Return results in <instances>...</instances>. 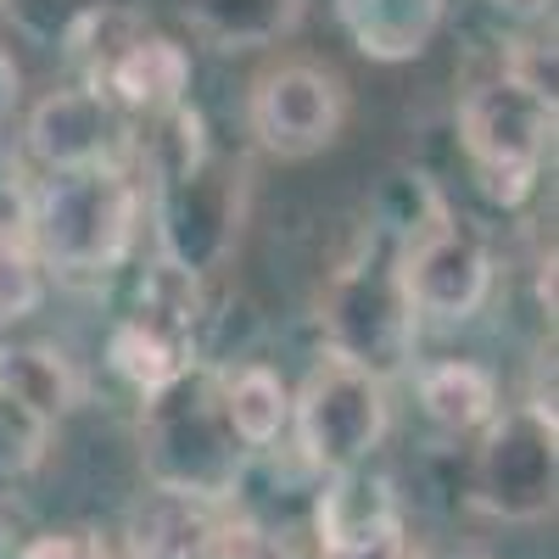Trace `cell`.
I'll return each instance as SVG.
<instances>
[{"label":"cell","mask_w":559,"mask_h":559,"mask_svg":"<svg viewBox=\"0 0 559 559\" xmlns=\"http://www.w3.org/2000/svg\"><path fill=\"white\" fill-rule=\"evenodd\" d=\"M146 34V23H140L134 12H118V7H102V12H84L73 28H68V57L84 68V84L107 79V68L129 51V39Z\"/></svg>","instance_id":"cell-19"},{"label":"cell","mask_w":559,"mask_h":559,"mask_svg":"<svg viewBox=\"0 0 559 559\" xmlns=\"http://www.w3.org/2000/svg\"><path fill=\"white\" fill-rule=\"evenodd\" d=\"M28 152L34 163H45L51 174H73V168H123V157L134 152L129 134V112L96 84H68L51 90L34 112H28Z\"/></svg>","instance_id":"cell-11"},{"label":"cell","mask_w":559,"mask_h":559,"mask_svg":"<svg viewBox=\"0 0 559 559\" xmlns=\"http://www.w3.org/2000/svg\"><path fill=\"white\" fill-rule=\"evenodd\" d=\"M498 7H503V12H515V17H537L548 0H498Z\"/></svg>","instance_id":"cell-25"},{"label":"cell","mask_w":559,"mask_h":559,"mask_svg":"<svg viewBox=\"0 0 559 559\" xmlns=\"http://www.w3.org/2000/svg\"><path fill=\"white\" fill-rule=\"evenodd\" d=\"M229 515L224 503L152 487L129 515V559H224Z\"/></svg>","instance_id":"cell-12"},{"label":"cell","mask_w":559,"mask_h":559,"mask_svg":"<svg viewBox=\"0 0 559 559\" xmlns=\"http://www.w3.org/2000/svg\"><path fill=\"white\" fill-rule=\"evenodd\" d=\"M224 414L236 426V437L258 453L280 442V431L292 426V386L269 364H241L236 376H224Z\"/></svg>","instance_id":"cell-17"},{"label":"cell","mask_w":559,"mask_h":559,"mask_svg":"<svg viewBox=\"0 0 559 559\" xmlns=\"http://www.w3.org/2000/svg\"><path fill=\"white\" fill-rule=\"evenodd\" d=\"M45 302V263L23 229L0 224V324H23Z\"/></svg>","instance_id":"cell-20"},{"label":"cell","mask_w":559,"mask_h":559,"mask_svg":"<svg viewBox=\"0 0 559 559\" xmlns=\"http://www.w3.org/2000/svg\"><path fill=\"white\" fill-rule=\"evenodd\" d=\"M559 453H554V408L521 403L498 408L481 426V448L471 464V503L492 521L526 526L554 515Z\"/></svg>","instance_id":"cell-7"},{"label":"cell","mask_w":559,"mask_h":559,"mask_svg":"<svg viewBox=\"0 0 559 559\" xmlns=\"http://www.w3.org/2000/svg\"><path fill=\"white\" fill-rule=\"evenodd\" d=\"M57 426H45L39 414H28L23 403H12L0 392V481L12 476H28L34 464L45 459V442H51Z\"/></svg>","instance_id":"cell-21"},{"label":"cell","mask_w":559,"mask_h":559,"mask_svg":"<svg viewBox=\"0 0 559 559\" xmlns=\"http://www.w3.org/2000/svg\"><path fill=\"white\" fill-rule=\"evenodd\" d=\"M403 498L381 464L324 476L313 498V548L319 559H408L403 554Z\"/></svg>","instance_id":"cell-10"},{"label":"cell","mask_w":559,"mask_h":559,"mask_svg":"<svg viewBox=\"0 0 559 559\" xmlns=\"http://www.w3.org/2000/svg\"><path fill=\"white\" fill-rule=\"evenodd\" d=\"M292 431H297L302 464L319 476L369 464L392 431L386 381L324 347L319 364L308 369V381L292 392Z\"/></svg>","instance_id":"cell-4"},{"label":"cell","mask_w":559,"mask_h":559,"mask_svg":"<svg viewBox=\"0 0 559 559\" xmlns=\"http://www.w3.org/2000/svg\"><path fill=\"white\" fill-rule=\"evenodd\" d=\"M191 17L218 45L247 51V45H269L286 34L302 17V0H191Z\"/></svg>","instance_id":"cell-18"},{"label":"cell","mask_w":559,"mask_h":559,"mask_svg":"<svg viewBox=\"0 0 559 559\" xmlns=\"http://www.w3.org/2000/svg\"><path fill=\"white\" fill-rule=\"evenodd\" d=\"M459 146H464V157H471L476 185L492 202L521 207L532 197L537 174H543L548 146H554V102L498 73L476 90H464Z\"/></svg>","instance_id":"cell-5"},{"label":"cell","mask_w":559,"mask_h":559,"mask_svg":"<svg viewBox=\"0 0 559 559\" xmlns=\"http://www.w3.org/2000/svg\"><path fill=\"white\" fill-rule=\"evenodd\" d=\"M419 408H426V419H431L437 431L471 437V431L487 426L503 403H498V381H492L487 364L442 358L431 369H419Z\"/></svg>","instance_id":"cell-15"},{"label":"cell","mask_w":559,"mask_h":559,"mask_svg":"<svg viewBox=\"0 0 559 559\" xmlns=\"http://www.w3.org/2000/svg\"><path fill=\"white\" fill-rule=\"evenodd\" d=\"M0 392H7L12 403H23L28 414H39L45 426H57V419L73 414V403L84 397V381L68 364V353L17 347V353H0Z\"/></svg>","instance_id":"cell-16"},{"label":"cell","mask_w":559,"mask_h":559,"mask_svg":"<svg viewBox=\"0 0 559 559\" xmlns=\"http://www.w3.org/2000/svg\"><path fill=\"white\" fill-rule=\"evenodd\" d=\"M397 269L414 313L431 319H476L487 292H492V252L453 207L431 191L426 218L397 241Z\"/></svg>","instance_id":"cell-8"},{"label":"cell","mask_w":559,"mask_h":559,"mask_svg":"<svg viewBox=\"0 0 559 559\" xmlns=\"http://www.w3.org/2000/svg\"><path fill=\"white\" fill-rule=\"evenodd\" d=\"M247 459L252 448L224 414V376H213L207 364H191L140 408V464L163 492L224 503L241 492Z\"/></svg>","instance_id":"cell-1"},{"label":"cell","mask_w":559,"mask_h":559,"mask_svg":"<svg viewBox=\"0 0 559 559\" xmlns=\"http://www.w3.org/2000/svg\"><path fill=\"white\" fill-rule=\"evenodd\" d=\"M414 559H481V554H464V548H426V554H414Z\"/></svg>","instance_id":"cell-26"},{"label":"cell","mask_w":559,"mask_h":559,"mask_svg":"<svg viewBox=\"0 0 559 559\" xmlns=\"http://www.w3.org/2000/svg\"><path fill=\"white\" fill-rule=\"evenodd\" d=\"M503 79H515V84H526V90H537V96L554 102V45L515 39L509 45V62H503Z\"/></svg>","instance_id":"cell-23"},{"label":"cell","mask_w":559,"mask_h":559,"mask_svg":"<svg viewBox=\"0 0 559 559\" xmlns=\"http://www.w3.org/2000/svg\"><path fill=\"white\" fill-rule=\"evenodd\" d=\"M448 0H336V23L369 62H414L437 39Z\"/></svg>","instance_id":"cell-13"},{"label":"cell","mask_w":559,"mask_h":559,"mask_svg":"<svg viewBox=\"0 0 559 559\" xmlns=\"http://www.w3.org/2000/svg\"><path fill=\"white\" fill-rule=\"evenodd\" d=\"M17 559H112L107 537L90 526H62V532H39L17 548Z\"/></svg>","instance_id":"cell-22"},{"label":"cell","mask_w":559,"mask_h":559,"mask_svg":"<svg viewBox=\"0 0 559 559\" xmlns=\"http://www.w3.org/2000/svg\"><path fill=\"white\" fill-rule=\"evenodd\" d=\"M102 90L123 107V112H140V118H163L185 102L191 90V51L168 34H140L129 39V51L107 68Z\"/></svg>","instance_id":"cell-14"},{"label":"cell","mask_w":559,"mask_h":559,"mask_svg":"<svg viewBox=\"0 0 559 559\" xmlns=\"http://www.w3.org/2000/svg\"><path fill=\"white\" fill-rule=\"evenodd\" d=\"M140 191L123 168L51 174L34 191L23 236L57 274H112L134 252Z\"/></svg>","instance_id":"cell-3"},{"label":"cell","mask_w":559,"mask_h":559,"mask_svg":"<svg viewBox=\"0 0 559 559\" xmlns=\"http://www.w3.org/2000/svg\"><path fill=\"white\" fill-rule=\"evenodd\" d=\"M12 96H17V62H12L7 51H0V112L12 107Z\"/></svg>","instance_id":"cell-24"},{"label":"cell","mask_w":559,"mask_h":559,"mask_svg":"<svg viewBox=\"0 0 559 559\" xmlns=\"http://www.w3.org/2000/svg\"><path fill=\"white\" fill-rule=\"evenodd\" d=\"M163 134L152 146L157 207H163V252L168 263L207 274L224 263L241 229V168L207 146V123L197 107H174L157 118Z\"/></svg>","instance_id":"cell-2"},{"label":"cell","mask_w":559,"mask_h":559,"mask_svg":"<svg viewBox=\"0 0 559 559\" xmlns=\"http://www.w3.org/2000/svg\"><path fill=\"white\" fill-rule=\"evenodd\" d=\"M414 319L419 313L403 292L397 247H369L364 258L336 269L331 292H324V347L392 381L414 353Z\"/></svg>","instance_id":"cell-6"},{"label":"cell","mask_w":559,"mask_h":559,"mask_svg":"<svg viewBox=\"0 0 559 559\" xmlns=\"http://www.w3.org/2000/svg\"><path fill=\"white\" fill-rule=\"evenodd\" d=\"M342 123H347V84L324 62H302V57L274 62L247 90V129L280 163H302L319 157L324 146H336Z\"/></svg>","instance_id":"cell-9"}]
</instances>
